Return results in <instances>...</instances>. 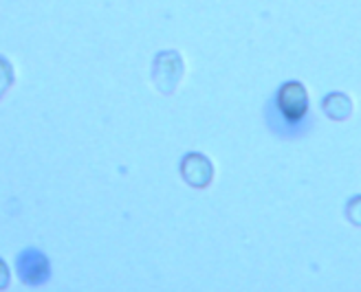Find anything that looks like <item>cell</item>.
<instances>
[{
	"label": "cell",
	"instance_id": "2",
	"mask_svg": "<svg viewBox=\"0 0 361 292\" xmlns=\"http://www.w3.org/2000/svg\"><path fill=\"white\" fill-rule=\"evenodd\" d=\"M183 176L194 187H203L212 180V165L209 160L201 154H190L183 160Z\"/></svg>",
	"mask_w": 361,
	"mask_h": 292
},
{
	"label": "cell",
	"instance_id": "1",
	"mask_svg": "<svg viewBox=\"0 0 361 292\" xmlns=\"http://www.w3.org/2000/svg\"><path fill=\"white\" fill-rule=\"evenodd\" d=\"M276 106L280 115L288 123H298L309 113V95H306V88L300 82H288L280 88Z\"/></svg>",
	"mask_w": 361,
	"mask_h": 292
}]
</instances>
